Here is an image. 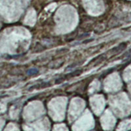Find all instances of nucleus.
Wrapping results in <instances>:
<instances>
[{"label": "nucleus", "mask_w": 131, "mask_h": 131, "mask_svg": "<svg viewBox=\"0 0 131 131\" xmlns=\"http://www.w3.org/2000/svg\"><path fill=\"white\" fill-rule=\"evenodd\" d=\"M127 47V44L126 43H121V45H119L118 47L114 48L112 49L113 52H119L122 51V50H124Z\"/></svg>", "instance_id": "2"}, {"label": "nucleus", "mask_w": 131, "mask_h": 131, "mask_svg": "<svg viewBox=\"0 0 131 131\" xmlns=\"http://www.w3.org/2000/svg\"><path fill=\"white\" fill-rule=\"evenodd\" d=\"M82 72H83V70H75V71H73L72 73L67 74L66 75H65L64 78L57 79V80L55 81V83H60V82L63 81L64 80L67 79V78H73V77H75V76H78V75H79L81 73H82Z\"/></svg>", "instance_id": "1"}, {"label": "nucleus", "mask_w": 131, "mask_h": 131, "mask_svg": "<svg viewBox=\"0 0 131 131\" xmlns=\"http://www.w3.org/2000/svg\"><path fill=\"white\" fill-rule=\"evenodd\" d=\"M39 72V70L37 68H31L30 70H28L27 71V74L28 75H34L37 73H38Z\"/></svg>", "instance_id": "3"}]
</instances>
